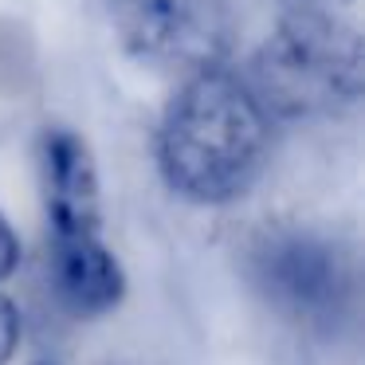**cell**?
Returning <instances> with one entry per match:
<instances>
[{
  "instance_id": "cell-10",
  "label": "cell",
  "mask_w": 365,
  "mask_h": 365,
  "mask_svg": "<svg viewBox=\"0 0 365 365\" xmlns=\"http://www.w3.org/2000/svg\"><path fill=\"white\" fill-rule=\"evenodd\" d=\"M36 365H51V361H36Z\"/></svg>"
},
{
  "instance_id": "cell-3",
  "label": "cell",
  "mask_w": 365,
  "mask_h": 365,
  "mask_svg": "<svg viewBox=\"0 0 365 365\" xmlns=\"http://www.w3.org/2000/svg\"><path fill=\"white\" fill-rule=\"evenodd\" d=\"M110 24L126 59L177 79L224 67L240 32L232 0H110Z\"/></svg>"
},
{
  "instance_id": "cell-5",
  "label": "cell",
  "mask_w": 365,
  "mask_h": 365,
  "mask_svg": "<svg viewBox=\"0 0 365 365\" xmlns=\"http://www.w3.org/2000/svg\"><path fill=\"white\" fill-rule=\"evenodd\" d=\"M36 177L48 240L103 236V181L87 138L71 126H43L36 138Z\"/></svg>"
},
{
  "instance_id": "cell-9",
  "label": "cell",
  "mask_w": 365,
  "mask_h": 365,
  "mask_svg": "<svg viewBox=\"0 0 365 365\" xmlns=\"http://www.w3.org/2000/svg\"><path fill=\"white\" fill-rule=\"evenodd\" d=\"M314 9H330V12H338V9H354L357 0H310Z\"/></svg>"
},
{
  "instance_id": "cell-2",
  "label": "cell",
  "mask_w": 365,
  "mask_h": 365,
  "mask_svg": "<svg viewBox=\"0 0 365 365\" xmlns=\"http://www.w3.org/2000/svg\"><path fill=\"white\" fill-rule=\"evenodd\" d=\"M247 87L279 118H334L361 103L365 51L354 24L330 9L287 12L255 48Z\"/></svg>"
},
{
  "instance_id": "cell-8",
  "label": "cell",
  "mask_w": 365,
  "mask_h": 365,
  "mask_svg": "<svg viewBox=\"0 0 365 365\" xmlns=\"http://www.w3.org/2000/svg\"><path fill=\"white\" fill-rule=\"evenodd\" d=\"M20 259H24V244H20L12 220L4 216V208H0V283H9V279L16 275Z\"/></svg>"
},
{
  "instance_id": "cell-7",
  "label": "cell",
  "mask_w": 365,
  "mask_h": 365,
  "mask_svg": "<svg viewBox=\"0 0 365 365\" xmlns=\"http://www.w3.org/2000/svg\"><path fill=\"white\" fill-rule=\"evenodd\" d=\"M20 338H24V314H20L12 294L0 291V365H12Z\"/></svg>"
},
{
  "instance_id": "cell-6",
  "label": "cell",
  "mask_w": 365,
  "mask_h": 365,
  "mask_svg": "<svg viewBox=\"0 0 365 365\" xmlns=\"http://www.w3.org/2000/svg\"><path fill=\"white\" fill-rule=\"evenodd\" d=\"M48 271L59 302L75 318H103L126 299V271L106 236L48 240Z\"/></svg>"
},
{
  "instance_id": "cell-4",
  "label": "cell",
  "mask_w": 365,
  "mask_h": 365,
  "mask_svg": "<svg viewBox=\"0 0 365 365\" xmlns=\"http://www.w3.org/2000/svg\"><path fill=\"white\" fill-rule=\"evenodd\" d=\"M247 275L259 299L294 326H330L354 294L349 259L330 236L310 228H271L247 247Z\"/></svg>"
},
{
  "instance_id": "cell-1",
  "label": "cell",
  "mask_w": 365,
  "mask_h": 365,
  "mask_svg": "<svg viewBox=\"0 0 365 365\" xmlns=\"http://www.w3.org/2000/svg\"><path fill=\"white\" fill-rule=\"evenodd\" d=\"M153 158L177 200L197 208L236 205L267 169L271 114L228 63L185 75L158 118Z\"/></svg>"
}]
</instances>
